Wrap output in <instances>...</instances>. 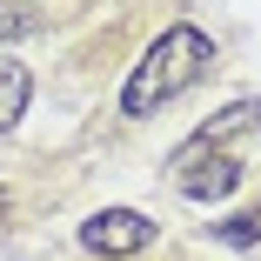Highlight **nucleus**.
Masks as SVG:
<instances>
[{
  "mask_svg": "<svg viewBox=\"0 0 261 261\" xmlns=\"http://www.w3.org/2000/svg\"><path fill=\"white\" fill-rule=\"evenodd\" d=\"M215 241H228V248H261V207H241V215L215 221Z\"/></svg>",
  "mask_w": 261,
  "mask_h": 261,
  "instance_id": "423d86ee",
  "label": "nucleus"
},
{
  "mask_svg": "<svg viewBox=\"0 0 261 261\" xmlns=\"http://www.w3.org/2000/svg\"><path fill=\"white\" fill-rule=\"evenodd\" d=\"M174 188L188 201H221L241 188V161H228V154H207L201 161V147H181L174 154Z\"/></svg>",
  "mask_w": 261,
  "mask_h": 261,
  "instance_id": "f03ea898",
  "label": "nucleus"
},
{
  "mask_svg": "<svg viewBox=\"0 0 261 261\" xmlns=\"http://www.w3.org/2000/svg\"><path fill=\"white\" fill-rule=\"evenodd\" d=\"M27 94H34V74H27L20 61H0V134L27 114Z\"/></svg>",
  "mask_w": 261,
  "mask_h": 261,
  "instance_id": "39448f33",
  "label": "nucleus"
},
{
  "mask_svg": "<svg viewBox=\"0 0 261 261\" xmlns=\"http://www.w3.org/2000/svg\"><path fill=\"white\" fill-rule=\"evenodd\" d=\"M207 67H215V40H207L201 27H168L161 40L141 54V67L127 74V87H121V114H134V121H147L161 100H174L181 87H194Z\"/></svg>",
  "mask_w": 261,
  "mask_h": 261,
  "instance_id": "f257e3e1",
  "label": "nucleus"
},
{
  "mask_svg": "<svg viewBox=\"0 0 261 261\" xmlns=\"http://www.w3.org/2000/svg\"><path fill=\"white\" fill-rule=\"evenodd\" d=\"M81 241H87L94 254H141V248L154 241V221L141 215V207H100V215L81 228Z\"/></svg>",
  "mask_w": 261,
  "mask_h": 261,
  "instance_id": "7ed1b4c3",
  "label": "nucleus"
},
{
  "mask_svg": "<svg viewBox=\"0 0 261 261\" xmlns=\"http://www.w3.org/2000/svg\"><path fill=\"white\" fill-rule=\"evenodd\" d=\"M0 215H7V188H0Z\"/></svg>",
  "mask_w": 261,
  "mask_h": 261,
  "instance_id": "0eeeda50",
  "label": "nucleus"
},
{
  "mask_svg": "<svg viewBox=\"0 0 261 261\" xmlns=\"http://www.w3.org/2000/svg\"><path fill=\"white\" fill-rule=\"evenodd\" d=\"M248 127H261V100H228V108L207 121V127H201L188 147H201V154H207V147H221L228 134H248Z\"/></svg>",
  "mask_w": 261,
  "mask_h": 261,
  "instance_id": "20e7f679",
  "label": "nucleus"
}]
</instances>
